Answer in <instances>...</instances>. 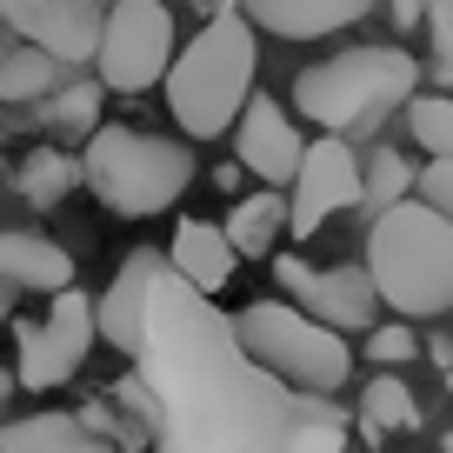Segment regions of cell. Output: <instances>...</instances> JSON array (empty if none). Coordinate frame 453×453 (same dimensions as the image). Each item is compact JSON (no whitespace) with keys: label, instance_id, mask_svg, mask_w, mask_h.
Instances as JSON below:
<instances>
[{"label":"cell","instance_id":"obj_1","mask_svg":"<svg viewBox=\"0 0 453 453\" xmlns=\"http://www.w3.org/2000/svg\"><path fill=\"white\" fill-rule=\"evenodd\" d=\"M120 394L154 426L160 453H273L294 420V394L247 360L213 300L160 273L147 294L141 354Z\"/></svg>","mask_w":453,"mask_h":453},{"label":"cell","instance_id":"obj_2","mask_svg":"<svg viewBox=\"0 0 453 453\" xmlns=\"http://www.w3.org/2000/svg\"><path fill=\"white\" fill-rule=\"evenodd\" d=\"M254 60H260V41L241 20V7H220V14L194 34V47L173 54L167 107H173L187 141H220V134H234L241 107L254 100Z\"/></svg>","mask_w":453,"mask_h":453},{"label":"cell","instance_id":"obj_3","mask_svg":"<svg viewBox=\"0 0 453 453\" xmlns=\"http://www.w3.org/2000/svg\"><path fill=\"white\" fill-rule=\"evenodd\" d=\"M413 94H420V60L407 47H347V54H326L320 67H307L294 81V107L326 141L373 134Z\"/></svg>","mask_w":453,"mask_h":453},{"label":"cell","instance_id":"obj_4","mask_svg":"<svg viewBox=\"0 0 453 453\" xmlns=\"http://www.w3.org/2000/svg\"><path fill=\"white\" fill-rule=\"evenodd\" d=\"M367 280L394 313H453V220H440L426 200L373 213Z\"/></svg>","mask_w":453,"mask_h":453},{"label":"cell","instance_id":"obj_5","mask_svg":"<svg viewBox=\"0 0 453 453\" xmlns=\"http://www.w3.org/2000/svg\"><path fill=\"white\" fill-rule=\"evenodd\" d=\"M81 180L107 200L120 220H154L194 180V154L187 141L167 134H141V127H94L81 147Z\"/></svg>","mask_w":453,"mask_h":453},{"label":"cell","instance_id":"obj_6","mask_svg":"<svg viewBox=\"0 0 453 453\" xmlns=\"http://www.w3.org/2000/svg\"><path fill=\"white\" fill-rule=\"evenodd\" d=\"M234 334H241L247 360L260 373L287 387V394H307V400H326L334 387H347L354 373V354L334 326L307 320L294 300H254V307L234 313Z\"/></svg>","mask_w":453,"mask_h":453},{"label":"cell","instance_id":"obj_7","mask_svg":"<svg viewBox=\"0 0 453 453\" xmlns=\"http://www.w3.org/2000/svg\"><path fill=\"white\" fill-rule=\"evenodd\" d=\"M173 14L167 0H113L100 14V41H94V67L100 87L113 94H147L154 81H167L173 67Z\"/></svg>","mask_w":453,"mask_h":453},{"label":"cell","instance_id":"obj_8","mask_svg":"<svg viewBox=\"0 0 453 453\" xmlns=\"http://www.w3.org/2000/svg\"><path fill=\"white\" fill-rule=\"evenodd\" d=\"M14 340H20L14 387L47 394V387H60L73 367H81L87 347L100 340V334H94V300H87L81 287H67V294H54L47 320H14Z\"/></svg>","mask_w":453,"mask_h":453},{"label":"cell","instance_id":"obj_9","mask_svg":"<svg viewBox=\"0 0 453 453\" xmlns=\"http://www.w3.org/2000/svg\"><path fill=\"white\" fill-rule=\"evenodd\" d=\"M273 273H280L287 300H294L307 320L347 334H373L380 326V294H373L367 267H307L300 254H273Z\"/></svg>","mask_w":453,"mask_h":453},{"label":"cell","instance_id":"obj_10","mask_svg":"<svg viewBox=\"0 0 453 453\" xmlns=\"http://www.w3.org/2000/svg\"><path fill=\"white\" fill-rule=\"evenodd\" d=\"M360 207V154L347 141H307V154H300V173L294 187H287V234L294 241H307V234H320L334 213Z\"/></svg>","mask_w":453,"mask_h":453},{"label":"cell","instance_id":"obj_11","mask_svg":"<svg viewBox=\"0 0 453 453\" xmlns=\"http://www.w3.org/2000/svg\"><path fill=\"white\" fill-rule=\"evenodd\" d=\"M0 20L27 47H41L47 60H60V67L94 60V41H100V7L94 0H0Z\"/></svg>","mask_w":453,"mask_h":453},{"label":"cell","instance_id":"obj_12","mask_svg":"<svg viewBox=\"0 0 453 453\" xmlns=\"http://www.w3.org/2000/svg\"><path fill=\"white\" fill-rule=\"evenodd\" d=\"M234 154H241V167L254 173L260 187H273V194H287L300 173V154H307V141H300L294 113L273 107V100H247L241 120H234Z\"/></svg>","mask_w":453,"mask_h":453},{"label":"cell","instance_id":"obj_13","mask_svg":"<svg viewBox=\"0 0 453 453\" xmlns=\"http://www.w3.org/2000/svg\"><path fill=\"white\" fill-rule=\"evenodd\" d=\"M167 273V254L160 247H134L120 267H113V280H107V294L94 300V334L100 340H113L120 354H141V320H147V294H154V280Z\"/></svg>","mask_w":453,"mask_h":453},{"label":"cell","instance_id":"obj_14","mask_svg":"<svg viewBox=\"0 0 453 453\" xmlns=\"http://www.w3.org/2000/svg\"><path fill=\"white\" fill-rule=\"evenodd\" d=\"M380 0H241V20L254 34H280V41H320L367 20Z\"/></svg>","mask_w":453,"mask_h":453},{"label":"cell","instance_id":"obj_15","mask_svg":"<svg viewBox=\"0 0 453 453\" xmlns=\"http://www.w3.org/2000/svg\"><path fill=\"white\" fill-rule=\"evenodd\" d=\"M234 267H241V254L226 247V234L213 220H180L173 226V247H167V273L180 287H194L200 300H213L226 280H234Z\"/></svg>","mask_w":453,"mask_h":453},{"label":"cell","instance_id":"obj_16","mask_svg":"<svg viewBox=\"0 0 453 453\" xmlns=\"http://www.w3.org/2000/svg\"><path fill=\"white\" fill-rule=\"evenodd\" d=\"M0 287H34V294H67L73 254L47 234H0Z\"/></svg>","mask_w":453,"mask_h":453},{"label":"cell","instance_id":"obj_17","mask_svg":"<svg viewBox=\"0 0 453 453\" xmlns=\"http://www.w3.org/2000/svg\"><path fill=\"white\" fill-rule=\"evenodd\" d=\"M0 453H113V440L94 434L81 413H27L0 426Z\"/></svg>","mask_w":453,"mask_h":453},{"label":"cell","instance_id":"obj_18","mask_svg":"<svg viewBox=\"0 0 453 453\" xmlns=\"http://www.w3.org/2000/svg\"><path fill=\"white\" fill-rule=\"evenodd\" d=\"M226 247L234 254H247V260H260V254H273V241L287 234V194H273V187H260V194H247V200H234L226 207Z\"/></svg>","mask_w":453,"mask_h":453},{"label":"cell","instance_id":"obj_19","mask_svg":"<svg viewBox=\"0 0 453 453\" xmlns=\"http://www.w3.org/2000/svg\"><path fill=\"white\" fill-rule=\"evenodd\" d=\"M273 453H347V420H340L326 400L294 394V420H287V434H280Z\"/></svg>","mask_w":453,"mask_h":453},{"label":"cell","instance_id":"obj_20","mask_svg":"<svg viewBox=\"0 0 453 453\" xmlns=\"http://www.w3.org/2000/svg\"><path fill=\"white\" fill-rule=\"evenodd\" d=\"M81 187V154H60V147H41V154L20 160V194L34 207H60V200Z\"/></svg>","mask_w":453,"mask_h":453},{"label":"cell","instance_id":"obj_21","mask_svg":"<svg viewBox=\"0 0 453 453\" xmlns=\"http://www.w3.org/2000/svg\"><path fill=\"white\" fill-rule=\"evenodd\" d=\"M360 426H367L373 440L380 434H413V426H420V400H413L394 373H380V380H367V394H360Z\"/></svg>","mask_w":453,"mask_h":453},{"label":"cell","instance_id":"obj_22","mask_svg":"<svg viewBox=\"0 0 453 453\" xmlns=\"http://www.w3.org/2000/svg\"><path fill=\"white\" fill-rule=\"evenodd\" d=\"M60 81V60H47L41 47H0V100H47Z\"/></svg>","mask_w":453,"mask_h":453},{"label":"cell","instance_id":"obj_23","mask_svg":"<svg viewBox=\"0 0 453 453\" xmlns=\"http://www.w3.org/2000/svg\"><path fill=\"white\" fill-rule=\"evenodd\" d=\"M400 200H413V160L380 147V154L360 160V207L387 213V207H400Z\"/></svg>","mask_w":453,"mask_h":453},{"label":"cell","instance_id":"obj_24","mask_svg":"<svg viewBox=\"0 0 453 453\" xmlns=\"http://www.w3.org/2000/svg\"><path fill=\"white\" fill-rule=\"evenodd\" d=\"M407 134L434 160H453V94H413L407 100Z\"/></svg>","mask_w":453,"mask_h":453},{"label":"cell","instance_id":"obj_25","mask_svg":"<svg viewBox=\"0 0 453 453\" xmlns=\"http://www.w3.org/2000/svg\"><path fill=\"white\" fill-rule=\"evenodd\" d=\"M47 120H54V127H87V134H94L100 127V81L60 87V100L47 107Z\"/></svg>","mask_w":453,"mask_h":453},{"label":"cell","instance_id":"obj_26","mask_svg":"<svg viewBox=\"0 0 453 453\" xmlns=\"http://www.w3.org/2000/svg\"><path fill=\"white\" fill-rule=\"evenodd\" d=\"M413 354H420V334L400 326V320H387V326H373V334H367V360H373V367H407Z\"/></svg>","mask_w":453,"mask_h":453},{"label":"cell","instance_id":"obj_27","mask_svg":"<svg viewBox=\"0 0 453 453\" xmlns=\"http://www.w3.org/2000/svg\"><path fill=\"white\" fill-rule=\"evenodd\" d=\"M426 41H434V73L440 87H453V0H426Z\"/></svg>","mask_w":453,"mask_h":453},{"label":"cell","instance_id":"obj_28","mask_svg":"<svg viewBox=\"0 0 453 453\" xmlns=\"http://www.w3.org/2000/svg\"><path fill=\"white\" fill-rule=\"evenodd\" d=\"M413 200H426L440 220H453V160H426L413 173Z\"/></svg>","mask_w":453,"mask_h":453},{"label":"cell","instance_id":"obj_29","mask_svg":"<svg viewBox=\"0 0 453 453\" xmlns=\"http://www.w3.org/2000/svg\"><path fill=\"white\" fill-rule=\"evenodd\" d=\"M387 7H394V20H400V27H420V20H426V0H387Z\"/></svg>","mask_w":453,"mask_h":453},{"label":"cell","instance_id":"obj_30","mask_svg":"<svg viewBox=\"0 0 453 453\" xmlns=\"http://www.w3.org/2000/svg\"><path fill=\"white\" fill-rule=\"evenodd\" d=\"M0 326H14V287H0Z\"/></svg>","mask_w":453,"mask_h":453},{"label":"cell","instance_id":"obj_31","mask_svg":"<svg viewBox=\"0 0 453 453\" xmlns=\"http://www.w3.org/2000/svg\"><path fill=\"white\" fill-rule=\"evenodd\" d=\"M7 394H14V373H7V367H0V407H7Z\"/></svg>","mask_w":453,"mask_h":453},{"label":"cell","instance_id":"obj_32","mask_svg":"<svg viewBox=\"0 0 453 453\" xmlns=\"http://www.w3.org/2000/svg\"><path fill=\"white\" fill-rule=\"evenodd\" d=\"M447 394H453V367H447Z\"/></svg>","mask_w":453,"mask_h":453},{"label":"cell","instance_id":"obj_33","mask_svg":"<svg viewBox=\"0 0 453 453\" xmlns=\"http://www.w3.org/2000/svg\"><path fill=\"white\" fill-rule=\"evenodd\" d=\"M447 453H453V426H447Z\"/></svg>","mask_w":453,"mask_h":453}]
</instances>
